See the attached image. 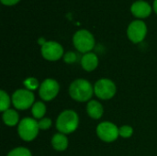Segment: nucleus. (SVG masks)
<instances>
[{"instance_id":"obj_16","label":"nucleus","mask_w":157,"mask_h":156,"mask_svg":"<svg viewBox=\"0 0 157 156\" xmlns=\"http://www.w3.org/2000/svg\"><path fill=\"white\" fill-rule=\"evenodd\" d=\"M31 111L35 119H41L46 113V107L42 102H36L33 104Z\"/></svg>"},{"instance_id":"obj_18","label":"nucleus","mask_w":157,"mask_h":156,"mask_svg":"<svg viewBox=\"0 0 157 156\" xmlns=\"http://www.w3.org/2000/svg\"><path fill=\"white\" fill-rule=\"evenodd\" d=\"M7 156H32L29 150L24 147H17L14 150H12Z\"/></svg>"},{"instance_id":"obj_7","label":"nucleus","mask_w":157,"mask_h":156,"mask_svg":"<svg viewBox=\"0 0 157 156\" xmlns=\"http://www.w3.org/2000/svg\"><path fill=\"white\" fill-rule=\"evenodd\" d=\"M34 95L28 89H18L12 96V103L17 109H27L33 105Z\"/></svg>"},{"instance_id":"obj_11","label":"nucleus","mask_w":157,"mask_h":156,"mask_svg":"<svg viewBox=\"0 0 157 156\" xmlns=\"http://www.w3.org/2000/svg\"><path fill=\"white\" fill-rule=\"evenodd\" d=\"M131 12L134 17L138 18H145L151 15L152 6L149 5V3L143 0H139L132 5Z\"/></svg>"},{"instance_id":"obj_4","label":"nucleus","mask_w":157,"mask_h":156,"mask_svg":"<svg viewBox=\"0 0 157 156\" xmlns=\"http://www.w3.org/2000/svg\"><path fill=\"white\" fill-rule=\"evenodd\" d=\"M39 130L40 129H39L38 122L35 120L25 118L19 122L17 131L19 137L22 140L26 142H30L37 137Z\"/></svg>"},{"instance_id":"obj_24","label":"nucleus","mask_w":157,"mask_h":156,"mask_svg":"<svg viewBox=\"0 0 157 156\" xmlns=\"http://www.w3.org/2000/svg\"><path fill=\"white\" fill-rule=\"evenodd\" d=\"M38 43L40 44V45L42 46V45H44V44L46 43V40H45L44 38H40V39L38 40Z\"/></svg>"},{"instance_id":"obj_8","label":"nucleus","mask_w":157,"mask_h":156,"mask_svg":"<svg viewBox=\"0 0 157 156\" xmlns=\"http://www.w3.org/2000/svg\"><path fill=\"white\" fill-rule=\"evenodd\" d=\"M97 133L98 136L106 143H112L116 141L120 135L117 126L109 121L100 123L97 128Z\"/></svg>"},{"instance_id":"obj_6","label":"nucleus","mask_w":157,"mask_h":156,"mask_svg":"<svg viewBox=\"0 0 157 156\" xmlns=\"http://www.w3.org/2000/svg\"><path fill=\"white\" fill-rule=\"evenodd\" d=\"M94 92L96 96L101 99H110L116 94V86L109 79H100L96 83Z\"/></svg>"},{"instance_id":"obj_15","label":"nucleus","mask_w":157,"mask_h":156,"mask_svg":"<svg viewBox=\"0 0 157 156\" xmlns=\"http://www.w3.org/2000/svg\"><path fill=\"white\" fill-rule=\"evenodd\" d=\"M3 120L7 126H15L18 122V114L13 109H7L3 113Z\"/></svg>"},{"instance_id":"obj_25","label":"nucleus","mask_w":157,"mask_h":156,"mask_svg":"<svg viewBox=\"0 0 157 156\" xmlns=\"http://www.w3.org/2000/svg\"><path fill=\"white\" fill-rule=\"evenodd\" d=\"M153 8H154V10H155V12L157 14V0H155V1H154Z\"/></svg>"},{"instance_id":"obj_9","label":"nucleus","mask_w":157,"mask_h":156,"mask_svg":"<svg viewBox=\"0 0 157 156\" xmlns=\"http://www.w3.org/2000/svg\"><path fill=\"white\" fill-rule=\"evenodd\" d=\"M41 55L48 61H57L63 55V49L61 44L56 41H46L41 46Z\"/></svg>"},{"instance_id":"obj_20","label":"nucleus","mask_w":157,"mask_h":156,"mask_svg":"<svg viewBox=\"0 0 157 156\" xmlns=\"http://www.w3.org/2000/svg\"><path fill=\"white\" fill-rule=\"evenodd\" d=\"M119 133H120V136L123 137V138H129L132 135L133 133V130L131 126H128V125H124V126H121L120 129H119Z\"/></svg>"},{"instance_id":"obj_5","label":"nucleus","mask_w":157,"mask_h":156,"mask_svg":"<svg viewBox=\"0 0 157 156\" xmlns=\"http://www.w3.org/2000/svg\"><path fill=\"white\" fill-rule=\"evenodd\" d=\"M147 34V27L146 24L140 19L134 20L130 23L127 29V35L131 41L133 43L142 42Z\"/></svg>"},{"instance_id":"obj_23","label":"nucleus","mask_w":157,"mask_h":156,"mask_svg":"<svg viewBox=\"0 0 157 156\" xmlns=\"http://www.w3.org/2000/svg\"><path fill=\"white\" fill-rule=\"evenodd\" d=\"M0 1L3 5L7 6H11L17 5L20 0H0Z\"/></svg>"},{"instance_id":"obj_22","label":"nucleus","mask_w":157,"mask_h":156,"mask_svg":"<svg viewBox=\"0 0 157 156\" xmlns=\"http://www.w3.org/2000/svg\"><path fill=\"white\" fill-rule=\"evenodd\" d=\"M63 60L67 63H73L76 61V54L73 51H68L64 54Z\"/></svg>"},{"instance_id":"obj_17","label":"nucleus","mask_w":157,"mask_h":156,"mask_svg":"<svg viewBox=\"0 0 157 156\" xmlns=\"http://www.w3.org/2000/svg\"><path fill=\"white\" fill-rule=\"evenodd\" d=\"M10 106V99L8 95L4 91L1 90L0 91V110L5 112L6 110L8 109Z\"/></svg>"},{"instance_id":"obj_1","label":"nucleus","mask_w":157,"mask_h":156,"mask_svg":"<svg viewBox=\"0 0 157 156\" xmlns=\"http://www.w3.org/2000/svg\"><path fill=\"white\" fill-rule=\"evenodd\" d=\"M93 87L91 84L85 79H77L74 81L69 87V94L71 97L79 102L87 101L92 97Z\"/></svg>"},{"instance_id":"obj_2","label":"nucleus","mask_w":157,"mask_h":156,"mask_svg":"<svg viewBox=\"0 0 157 156\" xmlns=\"http://www.w3.org/2000/svg\"><path fill=\"white\" fill-rule=\"evenodd\" d=\"M78 123V115L74 110H64L57 119L56 128L61 133L69 134L77 129Z\"/></svg>"},{"instance_id":"obj_13","label":"nucleus","mask_w":157,"mask_h":156,"mask_svg":"<svg viewBox=\"0 0 157 156\" xmlns=\"http://www.w3.org/2000/svg\"><path fill=\"white\" fill-rule=\"evenodd\" d=\"M86 110H87L88 115L94 120L100 119L104 112L102 105L96 100H92V101L88 102V104L86 106Z\"/></svg>"},{"instance_id":"obj_12","label":"nucleus","mask_w":157,"mask_h":156,"mask_svg":"<svg viewBox=\"0 0 157 156\" xmlns=\"http://www.w3.org/2000/svg\"><path fill=\"white\" fill-rule=\"evenodd\" d=\"M81 64H82V67L86 71L91 72V71L95 70L98 67V58L95 53H92V52L85 53L84 56L81 59Z\"/></svg>"},{"instance_id":"obj_21","label":"nucleus","mask_w":157,"mask_h":156,"mask_svg":"<svg viewBox=\"0 0 157 156\" xmlns=\"http://www.w3.org/2000/svg\"><path fill=\"white\" fill-rule=\"evenodd\" d=\"M38 125H39V129L40 130H47L51 127L52 125V120L48 118L46 119H41L40 121H38Z\"/></svg>"},{"instance_id":"obj_10","label":"nucleus","mask_w":157,"mask_h":156,"mask_svg":"<svg viewBox=\"0 0 157 156\" xmlns=\"http://www.w3.org/2000/svg\"><path fill=\"white\" fill-rule=\"evenodd\" d=\"M59 90H60L59 84L55 80L46 79L41 83L40 86L39 94L43 100L50 101L58 95Z\"/></svg>"},{"instance_id":"obj_14","label":"nucleus","mask_w":157,"mask_h":156,"mask_svg":"<svg viewBox=\"0 0 157 156\" xmlns=\"http://www.w3.org/2000/svg\"><path fill=\"white\" fill-rule=\"evenodd\" d=\"M52 145L56 151H64L68 146V140L64 134L57 133L52 139Z\"/></svg>"},{"instance_id":"obj_3","label":"nucleus","mask_w":157,"mask_h":156,"mask_svg":"<svg viewBox=\"0 0 157 156\" xmlns=\"http://www.w3.org/2000/svg\"><path fill=\"white\" fill-rule=\"evenodd\" d=\"M73 43L78 51L87 53L95 46V38L90 31L86 29H80L75 33L73 37Z\"/></svg>"},{"instance_id":"obj_19","label":"nucleus","mask_w":157,"mask_h":156,"mask_svg":"<svg viewBox=\"0 0 157 156\" xmlns=\"http://www.w3.org/2000/svg\"><path fill=\"white\" fill-rule=\"evenodd\" d=\"M24 86H26V88L28 90H35L38 88L39 86V82L37 79L33 78V77H29V78H27L25 81H24Z\"/></svg>"}]
</instances>
